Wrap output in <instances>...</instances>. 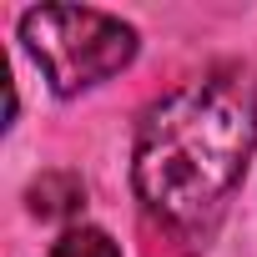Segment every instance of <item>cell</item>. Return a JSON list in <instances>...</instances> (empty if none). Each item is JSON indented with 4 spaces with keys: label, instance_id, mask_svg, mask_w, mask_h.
<instances>
[{
    "label": "cell",
    "instance_id": "cell-1",
    "mask_svg": "<svg viewBox=\"0 0 257 257\" xmlns=\"http://www.w3.org/2000/svg\"><path fill=\"white\" fill-rule=\"evenodd\" d=\"M257 147V71L227 61L147 106L132 182L167 222H202L242 182Z\"/></svg>",
    "mask_w": 257,
    "mask_h": 257
},
{
    "label": "cell",
    "instance_id": "cell-2",
    "mask_svg": "<svg viewBox=\"0 0 257 257\" xmlns=\"http://www.w3.org/2000/svg\"><path fill=\"white\" fill-rule=\"evenodd\" d=\"M21 41L61 96H76L137 56V31L91 6H36L21 16Z\"/></svg>",
    "mask_w": 257,
    "mask_h": 257
},
{
    "label": "cell",
    "instance_id": "cell-3",
    "mask_svg": "<svg viewBox=\"0 0 257 257\" xmlns=\"http://www.w3.org/2000/svg\"><path fill=\"white\" fill-rule=\"evenodd\" d=\"M81 182L76 177H66V172H51V177H41L36 187H31V207L41 212V217H66V212H76L81 207Z\"/></svg>",
    "mask_w": 257,
    "mask_h": 257
},
{
    "label": "cell",
    "instance_id": "cell-4",
    "mask_svg": "<svg viewBox=\"0 0 257 257\" xmlns=\"http://www.w3.org/2000/svg\"><path fill=\"white\" fill-rule=\"evenodd\" d=\"M46 257H121V247L101 227H71V232H61V242H51Z\"/></svg>",
    "mask_w": 257,
    "mask_h": 257
}]
</instances>
